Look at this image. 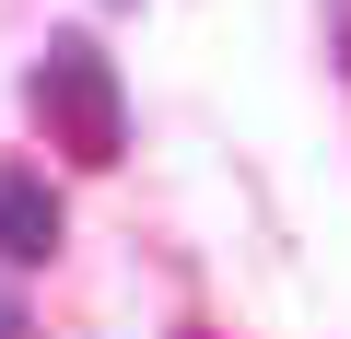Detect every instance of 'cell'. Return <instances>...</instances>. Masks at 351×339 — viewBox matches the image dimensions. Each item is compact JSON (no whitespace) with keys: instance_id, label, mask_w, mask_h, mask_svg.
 <instances>
[{"instance_id":"1","label":"cell","mask_w":351,"mask_h":339,"mask_svg":"<svg viewBox=\"0 0 351 339\" xmlns=\"http://www.w3.org/2000/svg\"><path fill=\"white\" fill-rule=\"evenodd\" d=\"M24 94H36V117H47V140L71 164H117L129 152V94H117V59L94 36H47V59L24 71Z\"/></svg>"},{"instance_id":"2","label":"cell","mask_w":351,"mask_h":339,"mask_svg":"<svg viewBox=\"0 0 351 339\" xmlns=\"http://www.w3.org/2000/svg\"><path fill=\"white\" fill-rule=\"evenodd\" d=\"M0 258H12V269H47L59 258V188L24 176V164H0Z\"/></svg>"},{"instance_id":"3","label":"cell","mask_w":351,"mask_h":339,"mask_svg":"<svg viewBox=\"0 0 351 339\" xmlns=\"http://www.w3.org/2000/svg\"><path fill=\"white\" fill-rule=\"evenodd\" d=\"M12 327H24V304H12V292H0V339H12Z\"/></svg>"}]
</instances>
